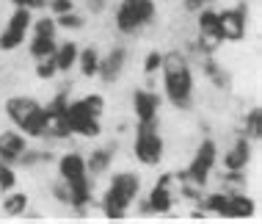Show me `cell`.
<instances>
[{"instance_id": "obj_5", "label": "cell", "mask_w": 262, "mask_h": 224, "mask_svg": "<svg viewBox=\"0 0 262 224\" xmlns=\"http://www.w3.org/2000/svg\"><path fill=\"white\" fill-rule=\"evenodd\" d=\"M6 114L14 125H17L23 133L33 138H41L47 136V114H45V106L36 103L33 97H11L6 103Z\"/></svg>"}, {"instance_id": "obj_1", "label": "cell", "mask_w": 262, "mask_h": 224, "mask_svg": "<svg viewBox=\"0 0 262 224\" xmlns=\"http://www.w3.org/2000/svg\"><path fill=\"white\" fill-rule=\"evenodd\" d=\"M163 69V83H166V97L171 100L174 108L185 111L193 103V72H190L188 58L180 50L166 53L160 61Z\"/></svg>"}, {"instance_id": "obj_24", "label": "cell", "mask_w": 262, "mask_h": 224, "mask_svg": "<svg viewBox=\"0 0 262 224\" xmlns=\"http://www.w3.org/2000/svg\"><path fill=\"white\" fill-rule=\"evenodd\" d=\"M262 136V111L251 108L246 116V138H259Z\"/></svg>"}, {"instance_id": "obj_22", "label": "cell", "mask_w": 262, "mask_h": 224, "mask_svg": "<svg viewBox=\"0 0 262 224\" xmlns=\"http://www.w3.org/2000/svg\"><path fill=\"white\" fill-rule=\"evenodd\" d=\"M77 58H80V72L86 75V78H94L97 69H100V55H97L94 47H89V50L77 53Z\"/></svg>"}, {"instance_id": "obj_31", "label": "cell", "mask_w": 262, "mask_h": 224, "mask_svg": "<svg viewBox=\"0 0 262 224\" xmlns=\"http://www.w3.org/2000/svg\"><path fill=\"white\" fill-rule=\"evenodd\" d=\"M89 9L91 11H102L105 9V0H89Z\"/></svg>"}, {"instance_id": "obj_27", "label": "cell", "mask_w": 262, "mask_h": 224, "mask_svg": "<svg viewBox=\"0 0 262 224\" xmlns=\"http://www.w3.org/2000/svg\"><path fill=\"white\" fill-rule=\"evenodd\" d=\"M55 25H63V28H80L83 19L77 17V14L67 11V14H58V19H55Z\"/></svg>"}, {"instance_id": "obj_11", "label": "cell", "mask_w": 262, "mask_h": 224, "mask_svg": "<svg viewBox=\"0 0 262 224\" xmlns=\"http://www.w3.org/2000/svg\"><path fill=\"white\" fill-rule=\"evenodd\" d=\"M67 103H69L67 92H61V94H55L50 100V106L45 108V114H47V136H55V138L72 136V130H69V125H67Z\"/></svg>"}, {"instance_id": "obj_15", "label": "cell", "mask_w": 262, "mask_h": 224, "mask_svg": "<svg viewBox=\"0 0 262 224\" xmlns=\"http://www.w3.org/2000/svg\"><path fill=\"white\" fill-rule=\"evenodd\" d=\"M254 213V199L246 194H229L226 191V202H224V213L226 219H249Z\"/></svg>"}, {"instance_id": "obj_28", "label": "cell", "mask_w": 262, "mask_h": 224, "mask_svg": "<svg viewBox=\"0 0 262 224\" xmlns=\"http://www.w3.org/2000/svg\"><path fill=\"white\" fill-rule=\"evenodd\" d=\"M160 61H163L160 53H149V55H146V61H144V72H146V75L158 72V69H160Z\"/></svg>"}, {"instance_id": "obj_7", "label": "cell", "mask_w": 262, "mask_h": 224, "mask_svg": "<svg viewBox=\"0 0 262 224\" xmlns=\"http://www.w3.org/2000/svg\"><path fill=\"white\" fill-rule=\"evenodd\" d=\"M155 17L152 0H122L116 11V28L122 33H138L144 25H149Z\"/></svg>"}, {"instance_id": "obj_21", "label": "cell", "mask_w": 262, "mask_h": 224, "mask_svg": "<svg viewBox=\"0 0 262 224\" xmlns=\"http://www.w3.org/2000/svg\"><path fill=\"white\" fill-rule=\"evenodd\" d=\"M111 160H113V150H111V147H105V150H94V152H91V158L86 160V169L94 172V174H100V172H105L111 166Z\"/></svg>"}, {"instance_id": "obj_19", "label": "cell", "mask_w": 262, "mask_h": 224, "mask_svg": "<svg viewBox=\"0 0 262 224\" xmlns=\"http://www.w3.org/2000/svg\"><path fill=\"white\" fill-rule=\"evenodd\" d=\"M249 160H251V144H249V138L243 136V138H237L229 152H226L224 164L229 172H243L246 166H249Z\"/></svg>"}, {"instance_id": "obj_3", "label": "cell", "mask_w": 262, "mask_h": 224, "mask_svg": "<svg viewBox=\"0 0 262 224\" xmlns=\"http://www.w3.org/2000/svg\"><path fill=\"white\" fill-rule=\"evenodd\" d=\"M102 108H105L102 94H89V97H83V100L67 103V125H69V130L80 133V136H86V138L100 136L102 133V125H100Z\"/></svg>"}, {"instance_id": "obj_26", "label": "cell", "mask_w": 262, "mask_h": 224, "mask_svg": "<svg viewBox=\"0 0 262 224\" xmlns=\"http://www.w3.org/2000/svg\"><path fill=\"white\" fill-rule=\"evenodd\" d=\"M14 183H17V174H14V169L9 164H3L0 160V188L3 191H9V188H14Z\"/></svg>"}, {"instance_id": "obj_13", "label": "cell", "mask_w": 262, "mask_h": 224, "mask_svg": "<svg viewBox=\"0 0 262 224\" xmlns=\"http://www.w3.org/2000/svg\"><path fill=\"white\" fill-rule=\"evenodd\" d=\"M171 205H174V199H171V174H163L158 183H155L149 199H146L144 213H168Z\"/></svg>"}, {"instance_id": "obj_18", "label": "cell", "mask_w": 262, "mask_h": 224, "mask_svg": "<svg viewBox=\"0 0 262 224\" xmlns=\"http://www.w3.org/2000/svg\"><path fill=\"white\" fill-rule=\"evenodd\" d=\"M199 31H202V42H207V47H215L218 42H224L221 23H218V11L204 9L199 14Z\"/></svg>"}, {"instance_id": "obj_8", "label": "cell", "mask_w": 262, "mask_h": 224, "mask_svg": "<svg viewBox=\"0 0 262 224\" xmlns=\"http://www.w3.org/2000/svg\"><path fill=\"white\" fill-rule=\"evenodd\" d=\"M215 158H218V150H215V141H202L199 144V150H196V155L193 160H190V166L185 172L180 174V180L182 183H190V186H204L207 183V177H210V172H212V166H215Z\"/></svg>"}, {"instance_id": "obj_25", "label": "cell", "mask_w": 262, "mask_h": 224, "mask_svg": "<svg viewBox=\"0 0 262 224\" xmlns=\"http://www.w3.org/2000/svg\"><path fill=\"white\" fill-rule=\"evenodd\" d=\"M55 72H58V67H55V58H53V55H47V58H39V64H36V75H39L41 80L55 78Z\"/></svg>"}, {"instance_id": "obj_2", "label": "cell", "mask_w": 262, "mask_h": 224, "mask_svg": "<svg viewBox=\"0 0 262 224\" xmlns=\"http://www.w3.org/2000/svg\"><path fill=\"white\" fill-rule=\"evenodd\" d=\"M58 172L61 180L69 188V205L77 213L86 211V205L91 202V183H89V169H86V158L80 152H67L58 160Z\"/></svg>"}, {"instance_id": "obj_6", "label": "cell", "mask_w": 262, "mask_h": 224, "mask_svg": "<svg viewBox=\"0 0 262 224\" xmlns=\"http://www.w3.org/2000/svg\"><path fill=\"white\" fill-rule=\"evenodd\" d=\"M163 136H160V128H158V119H149V122H138V133H136V158L141 160L144 166H158L163 160Z\"/></svg>"}, {"instance_id": "obj_20", "label": "cell", "mask_w": 262, "mask_h": 224, "mask_svg": "<svg viewBox=\"0 0 262 224\" xmlns=\"http://www.w3.org/2000/svg\"><path fill=\"white\" fill-rule=\"evenodd\" d=\"M53 58H55V67H58V72H67V69H72V64L77 61V45H75V42H63V45L55 47Z\"/></svg>"}, {"instance_id": "obj_14", "label": "cell", "mask_w": 262, "mask_h": 224, "mask_svg": "<svg viewBox=\"0 0 262 224\" xmlns=\"http://www.w3.org/2000/svg\"><path fill=\"white\" fill-rule=\"evenodd\" d=\"M124 61H127V50L124 47H113V50L108 53V58L100 61V69H97V75L105 80V83H113L122 75V69H124Z\"/></svg>"}, {"instance_id": "obj_9", "label": "cell", "mask_w": 262, "mask_h": 224, "mask_svg": "<svg viewBox=\"0 0 262 224\" xmlns=\"http://www.w3.org/2000/svg\"><path fill=\"white\" fill-rule=\"evenodd\" d=\"M55 53V19L41 17L33 23V42H31V55L33 58H47Z\"/></svg>"}, {"instance_id": "obj_29", "label": "cell", "mask_w": 262, "mask_h": 224, "mask_svg": "<svg viewBox=\"0 0 262 224\" xmlns=\"http://www.w3.org/2000/svg\"><path fill=\"white\" fill-rule=\"evenodd\" d=\"M14 6H19V9H45L47 0H11Z\"/></svg>"}, {"instance_id": "obj_32", "label": "cell", "mask_w": 262, "mask_h": 224, "mask_svg": "<svg viewBox=\"0 0 262 224\" xmlns=\"http://www.w3.org/2000/svg\"><path fill=\"white\" fill-rule=\"evenodd\" d=\"M204 3H212V0H188V9H202Z\"/></svg>"}, {"instance_id": "obj_4", "label": "cell", "mask_w": 262, "mask_h": 224, "mask_svg": "<svg viewBox=\"0 0 262 224\" xmlns=\"http://www.w3.org/2000/svg\"><path fill=\"white\" fill-rule=\"evenodd\" d=\"M141 191V177L133 172H122L116 174V177L111 180L108 191H105V199H102V211L108 219H122V216H127V211H130V205L136 202Z\"/></svg>"}, {"instance_id": "obj_17", "label": "cell", "mask_w": 262, "mask_h": 224, "mask_svg": "<svg viewBox=\"0 0 262 224\" xmlns=\"http://www.w3.org/2000/svg\"><path fill=\"white\" fill-rule=\"evenodd\" d=\"M23 152H25V136H23V133L6 130L3 136H0V160H3V164H14V160H19Z\"/></svg>"}, {"instance_id": "obj_23", "label": "cell", "mask_w": 262, "mask_h": 224, "mask_svg": "<svg viewBox=\"0 0 262 224\" xmlns=\"http://www.w3.org/2000/svg\"><path fill=\"white\" fill-rule=\"evenodd\" d=\"M28 211V197L25 194H11V197H6L3 202V213L6 216H23Z\"/></svg>"}, {"instance_id": "obj_12", "label": "cell", "mask_w": 262, "mask_h": 224, "mask_svg": "<svg viewBox=\"0 0 262 224\" xmlns=\"http://www.w3.org/2000/svg\"><path fill=\"white\" fill-rule=\"evenodd\" d=\"M218 23H221V36L224 42H240L249 31V19H246V6L237 9H226L218 14Z\"/></svg>"}, {"instance_id": "obj_10", "label": "cell", "mask_w": 262, "mask_h": 224, "mask_svg": "<svg viewBox=\"0 0 262 224\" xmlns=\"http://www.w3.org/2000/svg\"><path fill=\"white\" fill-rule=\"evenodd\" d=\"M31 9H17L11 14L9 25L3 28V33H0V47L3 50H17L19 45H23L25 33H28V25H31Z\"/></svg>"}, {"instance_id": "obj_16", "label": "cell", "mask_w": 262, "mask_h": 224, "mask_svg": "<svg viewBox=\"0 0 262 224\" xmlns=\"http://www.w3.org/2000/svg\"><path fill=\"white\" fill-rule=\"evenodd\" d=\"M133 108H136L138 122H149V119H158L160 97L155 94V92H136V94H133Z\"/></svg>"}, {"instance_id": "obj_30", "label": "cell", "mask_w": 262, "mask_h": 224, "mask_svg": "<svg viewBox=\"0 0 262 224\" xmlns=\"http://www.w3.org/2000/svg\"><path fill=\"white\" fill-rule=\"evenodd\" d=\"M50 9L55 14H67V11H72V0H50Z\"/></svg>"}]
</instances>
